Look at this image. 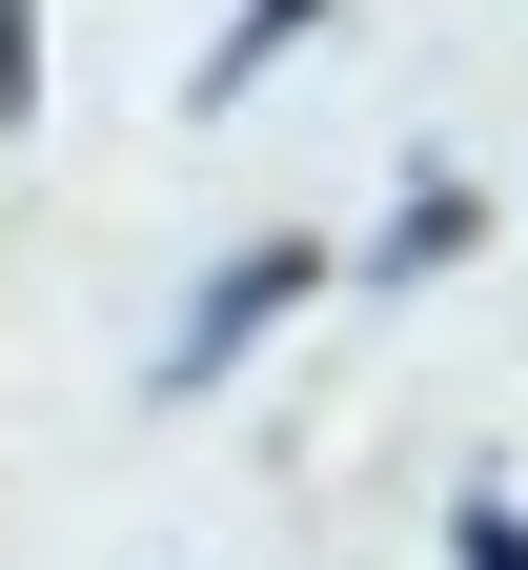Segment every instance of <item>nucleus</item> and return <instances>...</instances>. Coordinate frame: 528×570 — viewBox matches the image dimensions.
<instances>
[{"label":"nucleus","mask_w":528,"mask_h":570,"mask_svg":"<svg viewBox=\"0 0 528 570\" xmlns=\"http://www.w3.org/2000/svg\"><path fill=\"white\" fill-rule=\"evenodd\" d=\"M306 285H326V245H285V225H265V245H223V265H203V306L163 326V367H142V387H163V407H203V387L245 367L285 306H306Z\"/></svg>","instance_id":"obj_1"},{"label":"nucleus","mask_w":528,"mask_h":570,"mask_svg":"<svg viewBox=\"0 0 528 570\" xmlns=\"http://www.w3.org/2000/svg\"><path fill=\"white\" fill-rule=\"evenodd\" d=\"M326 21H346V0H245V21H223V41H203V102H245V82H265V61H285V41H326Z\"/></svg>","instance_id":"obj_2"},{"label":"nucleus","mask_w":528,"mask_h":570,"mask_svg":"<svg viewBox=\"0 0 528 570\" xmlns=\"http://www.w3.org/2000/svg\"><path fill=\"white\" fill-rule=\"evenodd\" d=\"M447 570H528V510H508V489H447Z\"/></svg>","instance_id":"obj_4"},{"label":"nucleus","mask_w":528,"mask_h":570,"mask_svg":"<svg viewBox=\"0 0 528 570\" xmlns=\"http://www.w3.org/2000/svg\"><path fill=\"white\" fill-rule=\"evenodd\" d=\"M468 245H488V204H468V184H407V204H387V285H427V265H468Z\"/></svg>","instance_id":"obj_3"},{"label":"nucleus","mask_w":528,"mask_h":570,"mask_svg":"<svg viewBox=\"0 0 528 570\" xmlns=\"http://www.w3.org/2000/svg\"><path fill=\"white\" fill-rule=\"evenodd\" d=\"M0 122H41V0H0Z\"/></svg>","instance_id":"obj_5"}]
</instances>
